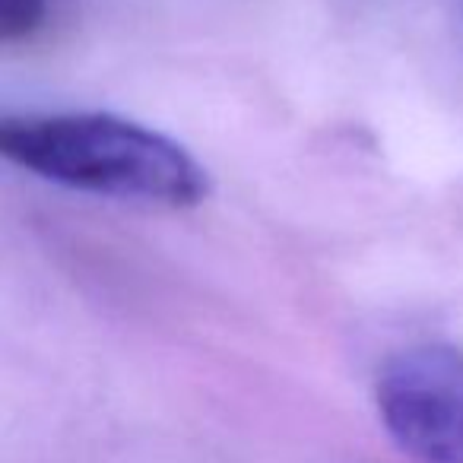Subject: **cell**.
<instances>
[{"label": "cell", "instance_id": "6da1fadb", "mask_svg": "<svg viewBox=\"0 0 463 463\" xmlns=\"http://www.w3.org/2000/svg\"><path fill=\"white\" fill-rule=\"evenodd\" d=\"M0 153L54 184L105 197L178 210L210 194V175L181 143L102 111L4 118Z\"/></svg>", "mask_w": 463, "mask_h": 463}, {"label": "cell", "instance_id": "7a4b0ae2", "mask_svg": "<svg viewBox=\"0 0 463 463\" xmlns=\"http://www.w3.org/2000/svg\"><path fill=\"white\" fill-rule=\"evenodd\" d=\"M374 397L403 454L419 463H463V349L422 343L391 355Z\"/></svg>", "mask_w": 463, "mask_h": 463}, {"label": "cell", "instance_id": "3957f363", "mask_svg": "<svg viewBox=\"0 0 463 463\" xmlns=\"http://www.w3.org/2000/svg\"><path fill=\"white\" fill-rule=\"evenodd\" d=\"M48 0H0V35L4 42L29 39L45 23Z\"/></svg>", "mask_w": 463, "mask_h": 463}, {"label": "cell", "instance_id": "277c9868", "mask_svg": "<svg viewBox=\"0 0 463 463\" xmlns=\"http://www.w3.org/2000/svg\"><path fill=\"white\" fill-rule=\"evenodd\" d=\"M460 20H463V7H460Z\"/></svg>", "mask_w": 463, "mask_h": 463}]
</instances>
